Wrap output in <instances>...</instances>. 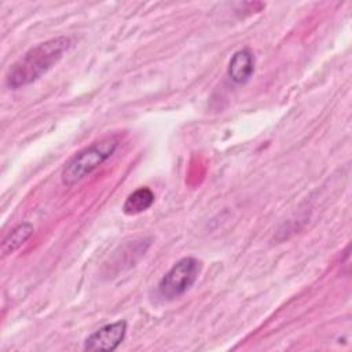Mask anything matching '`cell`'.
I'll use <instances>...</instances> for the list:
<instances>
[{
	"instance_id": "obj_1",
	"label": "cell",
	"mask_w": 352,
	"mask_h": 352,
	"mask_svg": "<svg viewBox=\"0 0 352 352\" xmlns=\"http://www.w3.org/2000/svg\"><path fill=\"white\" fill-rule=\"evenodd\" d=\"M70 44L66 36H56L36 44L11 65L6 74V87L18 89L37 81L62 59Z\"/></svg>"
},
{
	"instance_id": "obj_2",
	"label": "cell",
	"mask_w": 352,
	"mask_h": 352,
	"mask_svg": "<svg viewBox=\"0 0 352 352\" xmlns=\"http://www.w3.org/2000/svg\"><path fill=\"white\" fill-rule=\"evenodd\" d=\"M118 144L120 138L111 135L102 138L77 151L62 168V183L67 187L80 183L95 169H98L103 162H106L114 154Z\"/></svg>"
},
{
	"instance_id": "obj_3",
	"label": "cell",
	"mask_w": 352,
	"mask_h": 352,
	"mask_svg": "<svg viewBox=\"0 0 352 352\" xmlns=\"http://www.w3.org/2000/svg\"><path fill=\"white\" fill-rule=\"evenodd\" d=\"M202 270V261L187 256L177 260L160 279L157 290L164 300H175L183 296L197 282Z\"/></svg>"
},
{
	"instance_id": "obj_4",
	"label": "cell",
	"mask_w": 352,
	"mask_h": 352,
	"mask_svg": "<svg viewBox=\"0 0 352 352\" xmlns=\"http://www.w3.org/2000/svg\"><path fill=\"white\" fill-rule=\"evenodd\" d=\"M126 334V322L116 320L103 324L84 341V351H116Z\"/></svg>"
},
{
	"instance_id": "obj_5",
	"label": "cell",
	"mask_w": 352,
	"mask_h": 352,
	"mask_svg": "<svg viewBox=\"0 0 352 352\" xmlns=\"http://www.w3.org/2000/svg\"><path fill=\"white\" fill-rule=\"evenodd\" d=\"M254 73V54L250 48H242L232 54L227 66V77L236 85L246 84Z\"/></svg>"
},
{
	"instance_id": "obj_6",
	"label": "cell",
	"mask_w": 352,
	"mask_h": 352,
	"mask_svg": "<svg viewBox=\"0 0 352 352\" xmlns=\"http://www.w3.org/2000/svg\"><path fill=\"white\" fill-rule=\"evenodd\" d=\"M154 199L155 195L148 187H139L126 197L122 205V212L128 216L140 214L154 204Z\"/></svg>"
},
{
	"instance_id": "obj_7",
	"label": "cell",
	"mask_w": 352,
	"mask_h": 352,
	"mask_svg": "<svg viewBox=\"0 0 352 352\" xmlns=\"http://www.w3.org/2000/svg\"><path fill=\"white\" fill-rule=\"evenodd\" d=\"M34 227L32 223L23 221L15 226L1 242V256L6 257L18 250L33 234Z\"/></svg>"
}]
</instances>
